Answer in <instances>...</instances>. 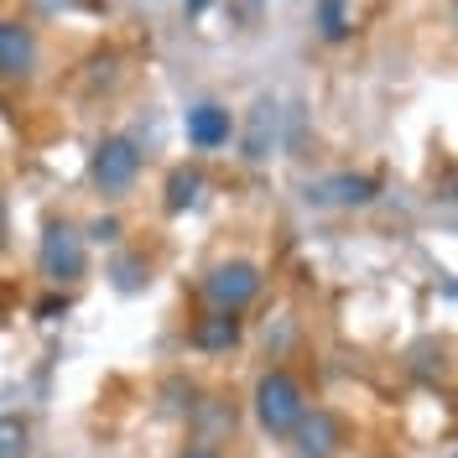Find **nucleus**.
I'll list each match as a JSON object with an SVG mask.
<instances>
[{"mask_svg": "<svg viewBox=\"0 0 458 458\" xmlns=\"http://www.w3.org/2000/svg\"><path fill=\"white\" fill-rule=\"evenodd\" d=\"M308 417V396H302V386H297V375L292 370H266L256 380V422L271 437H292L297 422Z\"/></svg>", "mask_w": 458, "mask_h": 458, "instance_id": "1", "label": "nucleus"}, {"mask_svg": "<svg viewBox=\"0 0 458 458\" xmlns=\"http://www.w3.org/2000/svg\"><path fill=\"white\" fill-rule=\"evenodd\" d=\"M37 266L42 276L57 286H73L89 271V250H84V234L68 225V219H53L42 229V250H37Z\"/></svg>", "mask_w": 458, "mask_h": 458, "instance_id": "2", "label": "nucleus"}, {"mask_svg": "<svg viewBox=\"0 0 458 458\" xmlns=\"http://www.w3.org/2000/svg\"><path fill=\"white\" fill-rule=\"evenodd\" d=\"M89 177H94V188H99L105 199L131 193V182L141 177V151H136V141L105 136V141L94 146V157H89Z\"/></svg>", "mask_w": 458, "mask_h": 458, "instance_id": "3", "label": "nucleus"}, {"mask_svg": "<svg viewBox=\"0 0 458 458\" xmlns=\"http://www.w3.org/2000/svg\"><path fill=\"white\" fill-rule=\"evenodd\" d=\"M256 292H260V266H250V260H225V266H214L208 282H203V297H208L219 313H240Z\"/></svg>", "mask_w": 458, "mask_h": 458, "instance_id": "4", "label": "nucleus"}, {"mask_svg": "<svg viewBox=\"0 0 458 458\" xmlns=\"http://www.w3.org/2000/svg\"><path fill=\"white\" fill-rule=\"evenodd\" d=\"M37 31L21 21H0V79H27L37 68Z\"/></svg>", "mask_w": 458, "mask_h": 458, "instance_id": "5", "label": "nucleus"}, {"mask_svg": "<svg viewBox=\"0 0 458 458\" xmlns=\"http://www.w3.org/2000/svg\"><path fill=\"white\" fill-rule=\"evenodd\" d=\"M339 437H344V428H339L334 411H308V417L297 422V454L302 458H328L334 448H339Z\"/></svg>", "mask_w": 458, "mask_h": 458, "instance_id": "6", "label": "nucleus"}, {"mask_svg": "<svg viewBox=\"0 0 458 458\" xmlns=\"http://www.w3.org/2000/svg\"><path fill=\"white\" fill-rule=\"evenodd\" d=\"M229 131H234V120H229V110H219V105H199V110H188V141L199 146V151L225 146Z\"/></svg>", "mask_w": 458, "mask_h": 458, "instance_id": "7", "label": "nucleus"}, {"mask_svg": "<svg viewBox=\"0 0 458 458\" xmlns=\"http://www.w3.org/2000/svg\"><path fill=\"white\" fill-rule=\"evenodd\" d=\"M193 344H199V349H208V354H214V349H229V344H240V318L214 308L208 318H199V323H193Z\"/></svg>", "mask_w": 458, "mask_h": 458, "instance_id": "8", "label": "nucleus"}, {"mask_svg": "<svg viewBox=\"0 0 458 458\" xmlns=\"http://www.w3.org/2000/svg\"><path fill=\"white\" fill-rule=\"evenodd\" d=\"M199 182H203V177L193 167H177V172H172V177H167V214H182L188 203L199 199Z\"/></svg>", "mask_w": 458, "mask_h": 458, "instance_id": "9", "label": "nucleus"}, {"mask_svg": "<svg viewBox=\"0 0 458 458\" xmlns=\"http://www.w3.org/2000/svg\"><path fill=\"white\" fill-rule=\"evenodd\" d=\"M0 458H27V422L0 417Z\"/></svg>", "mask_w": 458, "mask_h": 458, "instance_id": "10", "label": "nucleus"}, {"mask_svg": "<svg viewBox=\"0 0 458 458\" xmlns=\"http://www.w3.org/2000/svg\"><path fill=\"white\" fill-rule=\"evenodd\" d=\"M89 234H94L99 245H110V240H120V219H94V225H89Z\"/></svg>", "mask_w": 458, "mask_h": 458, "instance_id": "11", "label": "nucleus"}, {"mask_svg": "<svg viewBox=\"0 0 458 458\" xmlns=\"http://www.w3.org/2000/svg\"><path fill=\"white\" fill-rule=\"evenodd\" d=\"M63 308H68V297H47V302H42L37 313H42V318H57V313H63Z\"/></svg>", "mask_w": 458, "mask_h": 458, "instance_id": "12", "label": "nucleus"}, {"mask_svg": "<svg viewBox=\"0 0 458 458\" xmlns=\"http://www.w3.org/2000/svg\"><path fill=\"white\" fill-rule=\"evenodd\" d=\"M5 234H11V225H5V199H0V250H5Z\"/></svg>", "mask_w": 458, "mask_h": 458, "instance_id": "13", "label": "nucleus"}, {"mask_svg": "<svg viewBox=\"0 0 458 458\" xmlns=\"http://www.w3.org/2000/svg\"><path fill=\"white\" fill-rule=\"evenodd\" d=\"M182 458H219V454H214V448H203V443H199V448H188Z\"/></svg>", "mask_w": 458, "mask_h": 458, "instance_id": "14", "label": "nucleus"}, {"mask_svg": "<svg viewBox=\"0 0 458 458\" xmlns=\"http://www.w3.org/2000/svg\"><path fill=\"white\" fill-rule=\"evenodd\" d=\"M203 5H208V0H188V11H203Z\"/></svg>", "mask_w": 458, "mask_h": 458, "instance_id": "15", "label": "nucleus"}, {"mask_svg": "<svg viewBox=\"0 0 458 458\" xmlns=\"http://www.w3.org/2000/svg\"><path fill=\"white\" fill-rule=\"evenodd\" d=\"M365 458H380V454H365Z\"/></svg>", "mask_w": 458, "mask_h": 458, "instance_id": "16", "label": "nucleus"}]
</instances>
